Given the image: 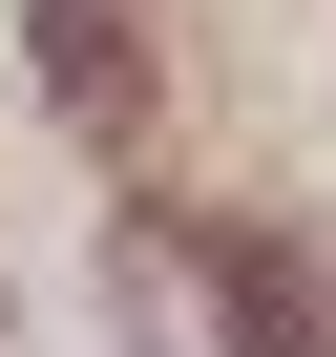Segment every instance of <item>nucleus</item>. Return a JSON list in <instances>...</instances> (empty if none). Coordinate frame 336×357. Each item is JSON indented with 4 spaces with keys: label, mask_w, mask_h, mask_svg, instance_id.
Listing matches in <instances>:
<instances>
[{
    "label": "nucleus",
    "mask_w": 336,
    "mask_h": 357,
    "mask_svg": "<svg viewBox=\"0 0 336 357\" xmlns=\"http://www.w3.org/2000/svg\"><path fill=\"white\" fill-rule=\"evenodd\" d=\"M43 63H63V84L105 105V84H126V0H43Z\"/></svg>",
    "instance_id": "nucleus-2"
},
{
    "label": "nucleus",
    "mask_w": 336,
    "mask_h": 357,
    "mask_svg": "<svg viewBox=\"0 0 336 357\" xmlns=\"http://www.w3.org/2000/svg\"><path fill=\"white\" fill-rule=\"evenodd\" d=\"M211 294H231V315H252V357H336V336H315V294H294V273H273V252H211Z\"/></svg>",
    "instance_id": "nucleus-1"
}]
</instances>
